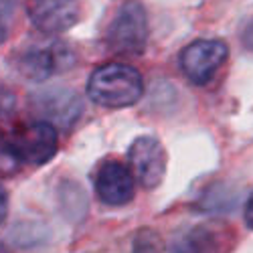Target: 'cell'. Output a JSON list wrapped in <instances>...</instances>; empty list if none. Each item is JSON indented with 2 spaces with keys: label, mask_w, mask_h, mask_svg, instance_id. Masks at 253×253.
I'll return each instance as SVG.
<instances>
[{
  "label": "cell",
  "mask_w": 253,
  "mask_h": 253,
  "mask_svg": "<svg viewBox=\"0 0 253 253\" xmlns=\"http://www.w3.org/2000/svg\"><path fill=\"white\" fill-rule=\"evenodd\" d=\"M142 75L124 63L97 67L87 83L89 97L103 108H128L142 97Z\"/></svg>",
  "instance_id": "cell-1"
},
{
  "label": "cell",
  "mask_w": 253,
  "mask_h": 253,
  "mask_svg": "<svg viewBox=\"0 0 253 253\" xmlns=\"http://www.w3.org/2000/svg\"><path fill=\"white\" fill-rule=\"evenodd\" d=\"M148 20L140 0H126L108 29V45L122 55H140L146 49Z\"/></svg>",
  "instance_id": "cell-2"
},
{
  "label": "cell",
  "mask_w": 253,
  "mask_h": 253,
  "mask_svg": "<svg viewBox=\"0 0 253 253\" xmlns=\"http://www.w3.org/2000/svg\"><path fill=\"white\" fill-rule=\"evenodd\" d=\"M8 144L18 160L29 164H45L57 152L59 134L53 124L41 120V122L20 126L12 134Z\"/></svg>",
  "instance_id": "cell-3"
},
{
  "label": "cell",
  "mask_w": 253,
  "mask_h": 253,
  "mask_svg": "<svg viewBox=\"0 0 253 253\" xmlns=\"http://www.w3.org/2000/svg\"><path fill=\"white\" fill-rule=\"evenodd\" d=\"M227 45L223 41H195L188 47L182 49L180 53V67L184 75L197 85H205L215 77L217 69L227 59Z\"/></svg>",
  "instance_id": "cell-4"
},
{
  "label": "cell",
  "mask_w": 253,
  "mask_h": 253,
  "mask_svg": "<svg viewBox=\"0 0 253 253\" xmlns=\"http://www.w3.org/2000/svg\"><path fill=\"white\" fill-rule=\"evenodd\" d=\"M128 158L134 180L144 188H156L162 182L166 172V152L154 136L136 138L128 150Z\"/></svg>",
  "instance_id": "cell-5"
},
{
  "label": "cell",
  "mask_w": 253,
  "mask_h": 253,
  "mask_svg": "<svg viewBox=\"0 0 253 253\" xmlns=\"http://www.w3.org/2000/svg\"><path fill=\"white\" fill-rule=\"evenodd\" d=\"M31 103L35 112L43 118L45 122L53 124L55 128H67V126L75 124L77 118L81 116V99L73 89L67 87H49V89H41L33 93Z\"/></svg>",
  "instance_id": "cell-6"
},
{
  "label": "cell",
  "mask_w": 253,
  "mask_h": 253,
  "mask_svg": "<svg viewBox=\"0 0 253 253\" xmlns=\"http://www.w3.org/2000/svg\"><path fill=\"white\" fill-rule=\"evenodd\" d=\"M27 14L43 35H61L77 23V0H29Z\"/></svg>",
  "instance_id": "cell-7"
},
{
  "label": "cell",
  "mask_w": 253,
  "mask_h": 253,
  "mask_svg": "<svg viewBox=\"0 0 253 253\" xmlns=\"http://www.w3.org/2000/svg\"><path fill=\"white\" fill-rule=\"evenodd\" d=\"M134 184L136 180L130 166H126L118 160H108L97 168L95 191L105 205H112V207L128 205L134 199V191H136Z\"/></svg>",
  "instance_id": "cell-8"
},
{
  "label": "cell",
  "mask_w": 253,
  "mask_h": 253,
  "mask_svg": "<svg viewBox=\"0 0 253 253\" xmlns=\"http://www.w3.org/2000/svg\"><path fill=\"white\" fill-rule=\"evenodd\" d=\"M73 63V53L63 45H51V47H37L20 59V71L25 77L33 81H43L51 77L53 73H59L67 69Z\"/></svg>",
  "instance_id": "cell-9"
},
{
  "label": "cell",
  "mask_w": 253,
  "mask_h": 253,
  "mask_svg": "<svg viewBox=\"0 0 253 253\" xmlns=\"http://www.w3.org/2000/svg\"><path fill=\"white\" fill-rule=\"evenodd\" d=\"M223 237L221 231L213 229L211 225H197L188 229L186 233H180L174 241L170 251L172 253H221Z\"/></svg>",
  "instance_id": "cell-10"
},
{
  "label": "cell",
  "mask_w": 253,
  "mask_h": 253,
  "mask_svg": "<svg viewBox=\"0 0 253 253\" xmlns=\"http://www.w3.org/2000/svg\"><path fill=\"white\" fill-rule=\"evenodd\" d=\"M132 249H134V253H162V241L154 231L142 229V231H138Z\"/></svg>",
  "instance_id": "cell-11"
},
{
  "label": "cell",
  "mask_w": 253,
  "mask_h": 253,
  "mask_svg": "<svg viewBox=\"0 0 253 253\" xmlns=\"http://www.w3.org/2000/svg\"><path fill=\"white\" fill-rule=\"evenodd\" d=\"M18 164V158L14 156L10 144L0 136V174H10L14 172V168Z\"/></svg>",
  "instance_id": "cell-12"
},
{
  "label": "cell",
  "mask_w": 253,
  "mask_h": 253,
  "mask_svg": "<svg viewBox=\"0 0 253 253\" xmlns=\"http://www.w3.org/2000/svg\"><path fill=\"white\" fill-rule=\"evenodd\" d=\"M14 105H16L14 93L0 83V118H8L14 112Z\"/></svg>",
  "instance_id": "cell-13"
},
{
  "label": "cell",
  "mask_w": 253,
  "mask_h": 253,
  "mask_svg": "<svg viewBox=\"0 0 253 253\" xmlns=\"http://www.w3.org/2000/svg\"><path fill=\"white\" fill-rule=\"evenodd\" d=\"M10 0H0V43L8 35V18H10Z\"/></svg>",
  "instance_id": "cell-14"
},
{
  "label": "cell",
  "mask_w": 253,
  "mask_h": 253,
  "mask_svg": "<svg viewBox=\"0 0 253 253\" xmlns=\"http://www.w3.org/2000/svg\"><path fill=\"white\" fill-rule=\"evenodd\" d=\"M245 223L249 229H253V195L249 197V201L245 205Z\"/></svg>",
  "instance_id": "cell-15"
},
{
  "label": "cell",
  "mask_w": 253,
  "mask_h": 253,
  "mask_svg": "<svg viewBox=\"0 0 253 253\" xmlns=\"http://www.w3.org/2000/svg\"><path fill=\"white\" fill-rule=\"evenodd\" d=\"M6 217V193H4V188L0 186V223L4 221Z\"/></svg>",
  "instance_id": "cell-16"
}]
</instances>
